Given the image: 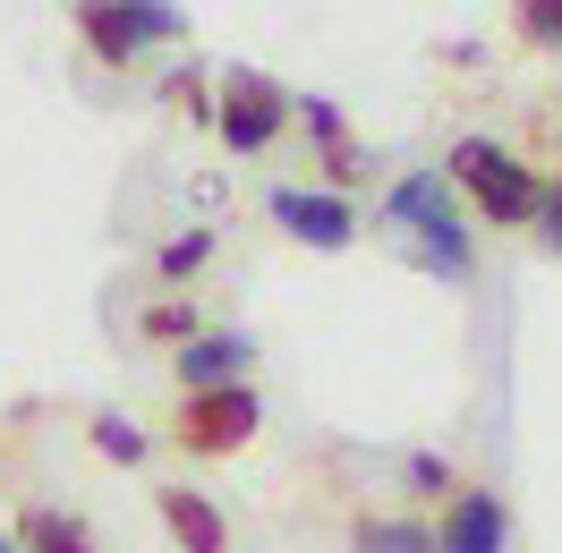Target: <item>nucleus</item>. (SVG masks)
<instances>
[{
	"instance_id": "16",
	"label": "nucleus",
	"mask_w": 562,
	"mask_h": 553,
	"mask_svg": "<svg viewBox=\"0 0 562 553\" xmlns=\"http://www.w3.org/2000/svg\"><path fill=\"white\" fill-rule=\"evenodd\" d=\"M205 256H213V230H179V239L162 247V273H171V281H188L196 264H205Z\"/></svg>"
},
{
	"instance_id": "18",
	"label": "nucleus",
	"mask_w": 562,
	"mask_h": 553,
	"mask_svg": "<svg viewBox=\"0 0 562 553\" xmlns=\"http://www.w3.org/2000/svg\"><path fill=\"white\" fill-rule=\"evenodd\" d=\"M0 553H18V545H9V537H0Z\"/></svg>"
},
{
	"instance_id": "7",
	"label": "nucleus",
	"mask_w": 562,
	"mask_h": 553,
	"mask_svg": "<svg viewBox=\"0 0 562 553\" xmlns=\"http://www.w3.org/2000/svg\"><path fill=\"white\" fill-rule=\"evenodd\" d=\"M503 545H512V511H503V494H486V485L452 494V511L435 519V553H503Z\"/></svg>"
},
{
	"instance_id": "2",
	"label": "nucleus",
	"mask_w": 562,
	"mask_h": 553,
	"mask_svg": "<svg viewBox=\"0 0 562 553\" xmlns=\"http://www.w3.org/2000/svg\"><path fill=\"white\" fill-rule=\"evenodd\" d=\"M384 213L418 239V264L435 281H469V213H460L452 196V179L443 171H409V179H392V196Z\"/></svg>"
},
{
	"instance_id": "8",
	"label": "nucleus",
	"mask_w": 562,
	"mask_h": 553,
	"mask_svg": "<svg viewBox=\"0 0 562 553\" xmlns=\"http://www.w3.org/2000/svg\"><path fill=\"white\" fill-rule=\"evenodd\" d=\"M162 528L179 553H231V519L213 511V494L196 485H162Z\"/></svg>"
},
{
	"instance_id": "1",
	"label": "nucleus",
	"mask_w": 562,
	"mask_h": 553,
	"mask_svg": "<svg viewBox=\"0 0 562 553\" xmlns=\"http://www.w3.org/2000/svg\"><path fill=\"white\" fill-rule=\"evenodd\" d=\"M452 196H469V213H486L494 230H537V205H546V179L528 171L512 145L494 137H460L452 145Z\"/></svg>"
},
{
	"instance_id": "14",
	"label": "nucleus",
	"mask_w": 562,
	"mask_h": 553,
	"mask_svg": "<svg viewBox=\"0 0 562 553\" xmlns=\"http://www.w3.org/2000/svg\"><path fill=\"white\" fill-rule=\"evenodd\" d=\"M512 26H520L537 52H562V0H512Z\"/></svg>"
},
{
	"instance_id": "5",
	"label": "nucleus",
	"mask_w": 562,
	"mask_h": 553,
	"mask_svg": "<svg viewBox=\"0 0 562 553\" xmlns=\"http://www.w3.org/2000/svg\"><path fill=\"white\" fill-rule=\"evenodd\" d=\"M281 120H290V94L265 69H231L213 86V137L231 145V154H265L281 137Z\"/></svg>"
},
{
	"instance_id": "13",
	"label": "nucleus",
	"mask_w": 562,
	"mask_h": 553,
	"mask_svg": "<svg viewBox=\"0 0 562 553\" xmlns=\"http://www.w3.org/2000/svg\"><path fill=\"white\" fill-rule=\"evenodd\" d=\"M401 485H409V503H435V494H452V460H443V451H409V460H401Z\"/></svg>"
},
{
	"instance_id": "15",
	"label": "nucleus",
	"mask_w": 562,
	"mask_h": 553,
	"mask_svg": "<svg viewBox=\"0 0 562 553\" xmlns=\"http://www.w3.org/2000/svg\"><path fill=\"white\" fill-rule=\"evenodd\" d=\"M145 341H196V307H188V298L145 307Z\"/></svg>"
},
{
	"instance_id": "10",
	"label": "nucleus",
	"mask_w": 562,
	"mask_h": 553,
	"mask_svg": "<svg viewBox=\"0 0 562 553\" xmlns=\"http://www.w3.org/2000/svg\"><path fill=\"white\" fill-rule=\"evenodd\" d=\"M9 545L18 553H94V528L77 511H60V503H26L18 528H9Z\"/></svg>"
},
{
	"instance_id": "17",
	"label": "nucleus",
	"mask_w": 562,
	"mask_h": 553,
	"mask_svg": "<svg viewBox=\"0 0 562 553\" xmlns=\"http://www.w3.org/2000/svg\"><path fill=\"white\" fill-rule=\"evenodd\" d=\"M537 247H546V256H562V179L546 188V205H537Z\"/></svg>"
},
{
	"instance_id": "4",
	"label": "nucleus",
	"mask_w": 562,
	"mask_h": 553,
	"mask_svg": "<svg viewBox=\"0 0 562 553\" xmlns=\"http://www.w3.org/2000/svg\"><path fill=\"white\" fill-rule=\"evenodd\" d=\"M256 426H265V400H256V383H222V392H188L179 400V451H196V460H231V451L256 443Z\"/></svg>"
},
{
	"instance_id": "6",
	"label": "nucleus",
	"mask_w": 562,
	"mask_h": 553,
	"mask_svg": "<svg viewBox=\"0 0 562 553\" xmlns=\"http://www.w3.org/2000/svg\"><path fill=\"white\" fill-rule=\"evenodd\" d=\"M265 213H273L299 247H324V256L358 239V205H350V196H333V188H273V205H265Z\"/></svg>"
},
{
	"instance_id": "11",
	"label": "nucleus",
	"mask_w": 562,
	"mask_h": 553,
	"mask_svg": "<svg viewBox=\"0 0 562 553\" xmlns=\"http://www.w3.org/2000/svg\"><path fill=\"white\" fill-rule=\"evenodd\" d=\"M350 545H358V553H435V528H426V519H409V511H392V519H358Z\"/></svg>"
},
{
	"instance_id": "3",
	"label": "nucleus",
	"mask_w": 562,
	"mask_h": 553,
	"mask_svg": "<svg viewBox=\"0 0 562 553\" xmlns=\"http://www.w3.org/2000/svg\"><path fill=\"white\" fill-rule=\"evenodd\" d=\"M77 35H86L94 60L128 69L145 43H179V35H188V18H179L171 0H77Z\"/></svg>"
},
{
	"instance_id": "19",
	"label": "nucleus",
	"mask_w": 562,
	"mask_h": 553,
	"mask_svg": "<svg viewBox=\"0 0 562 553\" xmlns=\"http://www.w3.org/2000/svg\"><path fill=\"white\" fill-rule=\"evenodd\" d=\"M554 145H562V137H554Z\"/></svg>"
},
{
	"instance_id": "9",
	"label": "nucleus",
	"mask_w": 562,
	"mask_h": 553,
	"mask_svg": "<svg viewBox=\"0 0 562 553\" xmlns=\"http://www.w3.org/2000/svg\"><path fill=\"white\" fill-rule=\"evenodd\" d=\"M247 358H256L247 332H196V341L179 349V383H188V392H222V383L247 375Z\"/></svg>"
},
{
	"instance_id": "12",
	"label": "nucleus",
	"mask_w": 562,
	"mask_h": 553,
	"mask_svg": "<svg viewBox=\"0 0 562 553\" xmlns=\"http://www.w3.org/2000/svg\"><path fill=\"white\" fill-rule=\"evenodd\" d=\"M86 435H94V451H103L111 469H145V426H137V417L103 409V417H94V426H86Z\"/></svg>"
}]
</instances>
